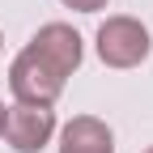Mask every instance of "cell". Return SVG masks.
Instances as JSON below:
<instances>
[{
  "label": "cell",
  "instance_id": "5b68a950",
  "mask_svg": "<svg viewBox=\"0 0 153 153\" xmlns=\"http://www.w3.org/2000/svg\"><path fill=\"white\" fill-rule=\"evenodd\" d=\"M60 153H115V132L98 115H72L60 128Z\"/></svg>",
  "mask_w": 153,
  "mask_h": 153
},
{
  "label": "cell",
  "instance_id": "3957f363",
  "mask_svg": "<svg viewBox=\"0 0 153 153\" xmlns=\"http://www.w3.org/2000/svg\"><path fill=\"white\" fill-rule=\"evenodd\" d=\"M55 111L51 106H26V102H13L4 106V145L13 153H43L55 136Z\"/></svg>",
  "mask_w": 153,
  "mask_h": 153
},
{
  "label": "cell",
  "instance_id": "6da1fadb",
  "mask_svg": "<svg viewBox=\"0 0 153 153\" xmlns=\"http://www.w3.org/2000/svg\"><path fill=\"white\" fill-rule=\"evenodd\" d=\"M94 47H98V60L106 68H140L149 60V51H153V34L149 26L140 22V17H128V13H115L106 17V22L98 26V38H94Z\"/></svg>",
  "mask_w": 153,
  "mask_h": 153
},
{
  "label": "cell",
  "instance_id": "8992f818",
  "mask_svg": "<svg viewBox=\"0 0 153 153\" xmlns=\"http://www.w3.org/2000/svg\"><path fill=\"white\" fill-rule=\"evenodd\" d=\"M64 9H72V13H98V9H106L111 0H60Z\"/></svg>",
  "mask_w": 153,
  "mask_h": 153
},
{
  "label": "cell",
  "instance_id": "277c9868",
  "mask_svg": "<svg viewBox=\"0 0 153 153\" xmlns=\"http://www.w3.org/2000/svg\"><path fill=\"white\" fill-rule=\"evenodd\" d=\"M26 47H34L60 76H72L76 68H81V60H85V43H81V34H76L68 22H47V26H38Z\"/></svg>",
  "mask_w": 153,
  "mask_h": 153
},
{
  "label": "cell",
  "instance_id": "9c48e42d",
  "mask_svg": "<svg viewBox=\"0 0 153 153\" xmlns=\"http://www.w3.org/2000/svg\"><path fill=\"white\" fill-rule=\"evenodd\" d=\"M145 153H153V145H149V149H145Z\"/></svg>",
  "mask_w": 153,
  "mask_h": 153
},
{
  "label": "cell",
  "instance_id": "ba28073f",
  "mask_svg": "<svg viewBox=\"0 0 153 153\" xmlns=\"http://www.w3.org/2000/svg\"><path fill=\"white\" fill-rule=\"evenodd\" d=\"M0 47H4V34H0Z\"/></svg>",
  "mask_w": 153,
  "mask_h": 153
},
{
  "label": "cell",
  "instance_id": "7a4b0ae2",
  "mask_svg": "<svg viewBox=\"0 0 153 153\" xmlns=\"http://www.w3.org/2000/svg\"><path fill=\"white\" fill-rule=\"evenodd\" d=\"M68 85V76H60L34 47H22L9 64V94L13 102H26V106H55L60 94Z\"/></svg>",
  "mask_w": 153,
  "mask_h": 153
},
{
  "label": "cell",
  "instance_id": "52a82bcc",
  "mask_svg": "<svg viewBox=\"0 0 153 153\" xmlns=\"http://www.w3.org/2000/svg\"><path fill=\"white\" fill-rule=\"evenodd\" d=\"M0 132H4V102H0Z\"/></svg>",
  "mask_w": 153,
  "mask_h": 153
}]
</instances>
